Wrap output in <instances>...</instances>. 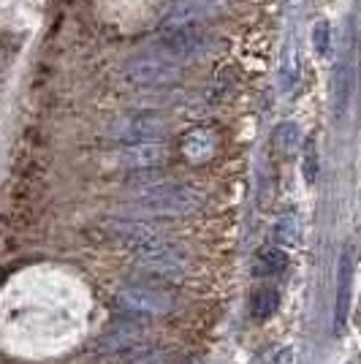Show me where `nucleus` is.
Masks as SVG:
<instances>
[{
	"mask_svg": "<svg viewBox=\"0 0 361 364\" xmlns=\"http://www.w3.org/2000/svg\"><path fill=\"white\" fill-rule=\"evenodd\" d=\"M114 302L122 313L128 316H144V318H161L174 310V296L158 286H144V283H131L122 286L114 296Z\"/></svg>",
	"mask_w": 361,
	"mask_h": 364,
	"instance_id": "nucleus-1",
	"label": "nucleus"
},
{
	"mask_svg": "<svg viewBox=\"0 0 361 364\" xmlns=\"http://www.w3.org/2000/svg\"><path fill=\"white\" fill-rule=\"evenodd\" d=\"M134 267L139 272L150 274V277H166V280H174L185 274L188 267V258L182 256L177 247L166 242H158L152 247H144L134 256Z\"/></svg>",
	"mask_w": 361,
	"mask_h": 364,
	"instance_id": "nucleus-2",
	"label": "nucleus"
},
{
	"mask_svg": "<svg viewBox=\"0 0 361 364\" xmlns=\"http://www.w3.org/2000/svg\"><path fill=\"white\" fill-rule=\"evenodd\" d=\"M204 204V196L193 188H161L144 196L139 204L147 215H188Z\"/></svg>",
	"mask_w": 361,
	"mask_h": 364,
	"instance_id": "nucleus-3",
	"label": "nucleus"
},
{
	"mask_svg": "<svg viewBox=\"0 0 361 364\" xmlns=\"http://www.w3.org/2000/svg\"><path fill=\"white\" fill-rule=\"evenodd\" d=\"M350 291H353V256L345 250L340 256V267H337V299H334V318H331L334 337H343V332L347 329Z\"/></svg>",
	"mask_w": 361,
	"mask_h": 364,
	"instance_id": "nucleus-4",
	"label": "nucleus"
},
{
	"mask_svg": "<svg viewBox=\"0 0 361 364\" xmlns=\"http://www.w3.org/2000/svg\"><path fill=\"white\" fill-rule=\"evenodd\" d=\"M106 231L120 240L122 245L128 247H136V250H144V247H152V245L163 242L161 240V231L152 228L150 223H141V220H109L106 223Z\"/></svg>",
	"mask_w": 361,
	"mask_h": 364,
	"instance_id": "nucleus-5",
	"label": "nucleus"
},
{
	"mask_svg": "<svg viewBox=\"0 0 361 364\" xmlns=\"http://www.w3.org/2000/svg\"><path fill=\"white\" fill-rule=\"evenodd\" d=\"M141 346H147V332L136 323H117V326L106 329L98 340V348L106 353H128Z\"/></svg>",
	"mask_w": 361,
	"mask_h": 364,
	"instance_id": "nucleus-6",
	"label": "nucleus"
},
{
	"mask_svg": "<svg viewBox=\"0 0 361 364\" xmlns=\"http://www.w3.org/2000/svg\"><path fill=\"white\" fill-rule=\"evenodd\" d=\"M288 267L286 247L280 245H266L256 256V272L258 274H283Z\"/></svg>",
	"mask_w": 361,
	"mask_h": 364,
	"instance_id": "nucleus-7",
	"label": "nucleus"
},
{
	"mask_svg": "<svg viewBox=\"0 0 361 364\" xmlns=\"http://www.w3.org/2000/svg\"><path fill=\"white\" fill-rule=\"evenodd\" d=\"M277 307H280V294H277L274 289L253 291V296H250V313H253V318L256 321L271 318V316L277 313Z\"/></svg>",
	"mask_w": 361,
	"mask_h": 364,
	"instance_id": "nucleus-8",
	"label": "nucleus"
},
{
	"mask_svg": "<svg viewBox=\"0 0 361 364\" xmlns=\"http://www.w3.org/2000/svg\"><path fill=\"white\" fill-rule=\"evenodd\" d=\"M271 240L280 247H293L299 242V226H296V218H280L274 223V231H271Z\"/></svg>",
	"mask_w": 361,
	"mask_h": 364,
	"instance_id": "nucleus-9",
	"label": "nucleus"
},
{
	"mask_svg": "<svg viewBox=\"0 0 361 364\" xmlns=\"http://www.w3.org/2000/svg\"><path fill=\"white\" fill-rule=\"evenodd\" d=\"M122 364H168V353L163 348L141 346V348L136 350H128V359Z\"/></svg>",
	"mask_w": 361,
	"mask_h": 364,
	"instance_id": "nucleus-10",
	"label": "nucleus"
},
{
	"mask_svg": "<svg viewBox=\"0 0 361 364\" xmlns=\"http://www.w3.org/2000/svg\"><path fill=\"white\" fill-rule=\"evenodd\" d=\"M128 164H136V166H147V164H158L163 158V150L161 147H139V150L125 152Z\"/></svg>",
	"mask_w": 361,
	"mask_h": 364,
	"instance_id": "nucleus-11",
	"label": "nucleus"
}]
</instances>
